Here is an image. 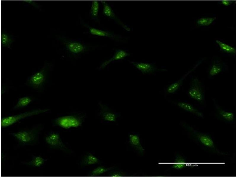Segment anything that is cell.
Masks as SVG:
<instances>
[{
  "label": "cell",
  "instance_id": "24",
  "mask_svg": "<svg viewBox=\"0 0 237 177\" xmlns=\"http://www.w3.org/2000/svg\"><path fill=\"white\" fill-rule=\"evenodd\" d=\"M31 99L28 97H24L20 98L14 107L17 109L26 106L31 101Z\"/></svg>",
  "mask_w": 237,
  "mask_h": 177
},
{
  "label": "cell",
  "instance_id": "3",
  "mask_svg": "<svg viewBox=\"0 0 237 177\" xmlns=\"http://www.w3.org/2000/svg\"><path fill=\"white\" fill-rule=\"evenodd\" d=\"M84 121L83 117L68 115L58 117L55 120V124L63 128L69 129L81 126Z\"/></svg>",
  "mask_w": 237,
  "mask_h": 177
},
{
  "label": "cell",
  "instance_id": "1",
  "mask_svg": "<svg viewBox=\"0 0 237 177\" xmlns=\"http://www.w3.org/2000/svg\"><path fill=\"white\" fill-rule=\"evenodd\" d=\"M182 124L192 138L201 145L215 153L220 155L225 154L220 152L216 148L210 136L197 131L185 122H182Z\"/></svg>",
  "mask_w": 237,
  "mask_h": 177
},
{
  "label": "cell",
  "instance_id": "6",
  "mask_svg": "<svg viewBox=\"0 0 237 177\" xmlns=\"http://www.w3.org/2000/svg\"><path fill=\"white\" fill-rule=\"evenodd\" d=\"M47 143L51 148L62 150L67 153L71 151L63 144L59 134L56 132H52L47 135L45 138Z\"/></svg>",
  "mask_w": 237,
  "mask_h": 177
},
{
  "label": "cell",
  "instance_id": "9",
  "mask_svg": "<svg viewBox=\"0 0 237 177\" xmlns=\"http://www.w3.org/2000/svg\"><path fill=\"white\" fill-rule=\"evenodd\" d=\"M99 105L100 108V114L103 119L109 122L116 121L117 116L115 114L111 111L107 106L101 103H99Z\"/></svg>",
  "mask_w": 237,
  "mask_h": 177
},
{
  "label": "cell",
  "instance_id": "29",
  "mask_svg": "<svg viewBox=\"0 0 237 177\" xmlns=\"http://www.w3.org/2000/svg\"><path fill=\"white\" fill-rule=\"evenodd\" d=\"M23 1L29 4L36 9H39L40 8V6L34 1L24 0Z\"/></svg>",
  "mask_w": 237,
  "mask_h": 177
},
{
  "label": "cell",
  "instance_id": "25",
  "mask_svg": "<svg viewBox=\"0 0 237 177\" xmlns=\"http://www.w3.org/2000/svg\"><path fill=\"white\" fill-rule=\"evenodd\" d=\"M216 42L219 45L221 49L224 51L228 53H236V50L234 47L218 40H216Z\"/></svg>",
  "mask_w": 237,
  "mask_h": 177
},
{
  "label": "cell",
  "instance_id": "21",
  "mask_svg": "<svg viewBox=\"0 0 237 177\" xmlns=\"http://www.w3.org/2000/svg\"><path fill=\"white\" fill-rule=\"evenodd\" d=\"M89 31L90 33L93 35L112 38H115V36L111 33L96 28L90 27Z\"/></svg>",
  "mask_w": 237,
  "mask_h": 177
},
{
  "label": "cell",
  "instance_id": "11",
  "mask_svg": "<svg viewBox=\"0 0 237 177\" xmlns=\"http://www.w3.org/2000/svg\"><path fill=\"white\" fill-rule=\"evenodd\" d=\"M201 62H199L198 64L196 65L193 68L189 71L186 74L179 80L176 81L170 85L167 88V92L169 94H172L174 93L177 91L181 86L183 81L186 76L190 73L192 72L196 68L197 66Z\"/></svg>",
  "mask_w": 237,
  "mask_h": 177
},
{
  "label": "cell",
  "instance_id": "5",
  "mask_svg": "<svg viewBox=\"0 0 237 177\" xmlns=\"http://www.w3.org/2000/svg\"><path fill=\"white\" fill-rule=\"evenodd\" d=\"M190 97L201 104L204 102L205 96L201 84L196 78H193L188 91Z\"/></svg>",
  "mask_w": 237,
  "mask_h": 177
},
{
  "label": "cell",
  "instance_id": "28",
  "mask_svg": "<svg viewBox=\"0 0 237 177\" xmlns=\"http://www.w3.org/2000/svg\"><path fill=\"white\" fill-rule=\"evenodd\" d=\"M126 175V174L121 171H111L108 173V176L110 177H120L124 176Z\"/></svg>",
  "mask_w": 237,
  "mask_h": 177
},
{
  "label": "cell",
  "instance_id": "2",
  "mask_svg": "<svg viewBox=\"0 0 237 177\" xmlns=\"http://www.w3.org/2000/svg\"><path fill=\"white\" fill-rule=\"evenodd\" d=\"M42 129V126H38L30 130L11 133L10 134L20 144H32L37 141L39 134Z\"/></svg>",
  "mask_w": 237,
  "mask_h": 177
},
{
  "label": "cell",
  "instance_id": "7",
  "mask_svg": "<svg viewBox=\"0 0 237 177\" xmlns=\"http://www.w3.org/2000/svg\"><path fill=\"white\" fill-rule=\"evenodd\" d=\"M47 67L45 65L40 71L31 76L28 81V85L36 88H39L41 87L46 78Z\"/></svg>",
  "mask_w": 237,
  "mask_h": 177
},
{
  "label": "cell",
  "instance_id": "13",
  "mask_svg": "<svg viewBox=\"0 0 237 177\" xmlns=\"http://www.w3.org/2000/svg\"><path fill=\"white\" fill-rule=\"evenodd\" d=\"M130 54L122 50H117L114 55L111 58L104 62L100 67V68L103 69L113 61L122 59L125 57L130 55Z\"/></svg>",
  "mask_w": 237,
  "mask_h": 177
},
{
  "label": "cell",
  "instance_id": "17",
  "mask_svg": "<svg viewBox=\"0 0 237 177\" xmlns=\"http://www.w3.org/2000/svg\"><path fill=\"white\" fill-rule=\"evenodd\" d=\"M1 47L10 49L11 45L14 41L12 36L6 32H1Z\"/></svg>",
  "mask_w": 237,
  "mask_h": 177
},
{
  "label": "cell",
  "instance_id": "16",
  "mask_svg": "<svg viewBox=\"0 0 237 177\" xmlns=\"http://www.w3.org/2000/svg\"><path fill=\"white\" fill-rule=\"evenodd\" d=\"M100 160L92 154L89 153L85 155L81 162L82 166H85L97 164L100 162Z\"/></svg>",
  "mask_w": 237,
  "mask_h": 177
},
{
  "label": "cell",
  "instance_id": "19",
  "mask_svg": "<svg viewBox=\"0 0 237 177\" xmlns=\"http://www.w3.org/2000/svg\"><path fill=\"white\" fill-rule=\"evenodd\" d=\"M47 160L40 156H33L32 160L29 162H24L26 165L35 167H39L43 164Z\"/></svg>",
  "mask_w": 237,
  "mask_h": 177
},
{
  "label": "cell",
  "instance_id": "20",
  "mask_svg": "<svg viewBox=\"0 0 237 177\" xmlns=\"http://www.w3.org/2000/svg\"><path fill=\"white\" fill-rule=\"evenodd\" d=\"M186 162L185 158L182 156L177 154L173 164L172 168L177 170H180L185 167Z\"/></svg>",
  "mask_w": 237,
  "mask_h": 177
},
{
  "label": "cell",
  "instance_id": "22",
  "mask_svg": "<svg viewBox=\"0 0 237 177\" xmlns=\"http://www.w3.org/2000/svg\"><path fill=\"white\" fill-rule=\"evenodd\" d=\"M103 5V14L106 16L113 19H116V16L113 10L105 1H101Z\"/></svg>",
  "mask_w": 237,
  "mask_h": 177
},
{
  "label": "cell",
  "instance_id": "14",
  "mask_svg": "<svg viewBox=\"0 0 237 177\" xmlns=\"http://www.w3.org/2000/svg\"><path fill=\"white\" fill-rule=\"evenodd\" d=\"M177 105L179 107L199 117H203V115L202 112L189 103L180 102L178 103Z\"/></svg>",
  "mask_w": 237,
  "mask_h": 177
},
{
  "label": "cell",
  "instance_id": "27",
  "mask_svg": "<svg viewBox=\"0 0 237 177\" xmlns=\"http://www.w3.org/2000/svg\"><path fill=\"white\" fill-rule=\"evenodd\" d=\"M99 7V2L97 1H93L90 9L91 14L93 17L97 16Z\"/></svg>",
  "mask_w": 237,
  "mask_h": 177
},
{
  "label": "cell",
  "instance_id": "8",
  "mask_svg": "<svg viewBox=\"0 0 237 177\" xmlns=\"http://www.w3.org/2000/svg\"><path fill=\"white\" fill-rule=\"evenodd\" d=\"M61 39L62 40L67 50L73 53H80L84 51L85 49L84 46L80 43L68 41L64 39Z\"/></svg>",
  "mask_w": 237,
  "mask_h": 177
},
{
  "label": "cell",
  "instance_id": "4",
  "mask_svg": "<svg viewBox=\"0 0 237 177\" xmlns=\"http://www.w3.org/2000/svg\"><path fill=\"white\" fill-rule=\"evenodd\" d=\"M49 110L47 109H40L25 112L16 115L4 117L1 119V126L2 127H8L25 118L45 113L48 111Z\"/></svg>",
  "mask_w": 237,
  "mask_h": 177
},
{
  "label": "cell",
  "instance_id": "30",
  "mask_svg": "<svg viewBox=\"0 0 237 177\" xmlns=\"http://www.w3.org/2000/svg\"><path fill=\"white\" fill-rule=\"evenodd\" d=\"M234 1L229 0H222L221 1L222 4L225 6H228L232 4Z\"/></svg>",
  "mask_w": 237,
  "mask_h": 177
},
{
  "label": "cell",
  "instance_id": "18",
  "mask_svg": "<svg viewBox=\"0 0 237 177\" xmlns=\"http://www.w3.org/2000/svg\"><path fill=\"white\" fill-rule=\"evenodd\" d=\"M114 167H109L99 166L92 171L88 175V176L95 177L99 176L108 171L114 169Z\"/></svg>",
  "mask_w": 237,
  "mask_h": 177
},
{
  "label": "cell",
  "instance_id": "26",
  "mask_svg": "<svg viewBox=\"0 0 237 177\" xmlns=\"http://www.w3.org/2000/svg\"><path fill=\"white\" fill-rule=\"evenodd\" d=\"M216 19V17L202 18L197 21V23L200 26H207L212 24Z\"/></svg>",
  "mask_w": 237,
  "mask_h": 177
},
{
  "label": "cell",
  "instance_id": "23",
  "mask_svg": "<svg viewBox=\"0 0 237 177\" xmlns=\"http://www.w3.org/2000/svg\"><path fill=\"white\" fill-rule=\"evenodd\" d=\"M222 70V67L221 64L214 62L209 69V75L211 77L214 76L218 74Z\"/></svg>",
  "mask_w": 237,
  "mask_h": 177
},
{
  "label": "cell",
  "instance_id": "12",
  "mask_svg": "<svg viewBox=\"0 0 237 177\" xmlns=\"http://www.w3.org/2000/svg\"><path fill=\"white\" fill-rule=\"evenodd\" d=\"M131 63L143 73H151L154 72L156 70L154 66L149 63L134 62H131Z\"/></svg>",
  "mask_w": 237,
  "mask_h": 177
},
{
  "label": "cell",
  "instance_id": "15",
  "mask_svg": "<svg viewBox=\"0 0 237 177\" xmlns=\"http://www.w3.org/2000/svg\"><path fill=\"white\" fill-rule=\"evenodd\" d=\"M129 142L131 145L140 153L143 154L144 149L140 143L139 136L137 135H129Z\"/></svg>",
  "mask_w": 237,
  "mask_h": 177
},
{
  "label": "cell",
  "instance_id": "10",
  "mask_svg": "<svg viewBox=\"0 0 237 177\" xmlns=\"http://www.w3.org/2000/svg\"><path fill=\"white\" fill-rule=\"evenodd\" d=\"M214 105L216 109L217 114L221 119L228 122H232L234 119V114L230 112L226 111L222 109L214 100Z\"/></svg>",
  "mask_w": 237,
  "mask_h": 177
}]
</instances>
